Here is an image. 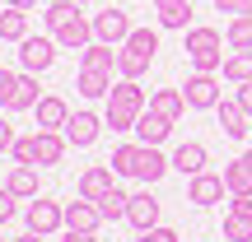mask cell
<instances>
[{
  "label": "cell",
  "mask_w": 252,
  "mask_h": 242,
  "mask_svg": "<svg viewBox=\"0 0 252 242\" xmlns=\"http://www.w3.org/2000/svg\"><path fill=\"white\" fill-rule=\"evenodd\" d=\"M145 108H150V98H145L140 80H117L112 93H108V112H103V121H108L112 135H126V131H135V121H140Z\"/></svg>",
  "instance_id": "obj_1"
},
{
  "label": "cell",
  "mask_w": 252,
  "mask_h": 242,
  "mask_svg": "<svg viewBox=\"0 0 252 242\" xmlns=\"http://www.w3.org/2000/svg\"><path fill=\"white\" fill-rule=\"evenodd\" d=\"M154 52H159V33L154 28H131V37L117 47V75L122 80H140L154 65Z\"/></svg>",
  "instance_id": "obj_2"
},
{
  "label": "cell",
  "mask_w": 252,
  "mask_h": 242,
  "mask_svg": "<svg viewBox=\"0 0 252 242\" xmlns=\"http://www.w3.org/2000/svg\"><path fill=\"white\" fill-rule=\"evenodd\" d=\"M187 61L191 70H224V37H220V28H187Z\"/></svg>",
  "instance_id": "obj_3"
},
{
  "label": "cell",
  "mask_w": 252,
  "mask_h": 242,
  "mask_svg": "<svg viewBox=\"0 0 252 242\" xmlns=\"http://www.w3.org/2000/svg\"><path fill=\"white\" fill-rule=\"evenodd\" d=\"M182 98H187V108L191 112H210V108H220V80L215 75H206V70H191L187 75V84H182Z\"/></svg>",
  "instance_id": "obj_4"
},
{
  "label": "cell",
  "mask_w": 252,
  "mask_h": 242,
  "mask_svg": "<svg viewBox=\"0 0 252 242\" xmlns=\"http://www.w3.org/2000/svg\"><path fill=\"white\" fill-rule=\"evenodd\" d=\"M56 52H61L56 37H24V42H19V65H24L28 75H42V70H52Z\"/></svg>",
  "instance_id": "obj_5"
},
{
  "label": "cell",
  "mask_w": 252,
  "mask_h": 242,
  "mask_svg": "<svg viewBox=\"0 0 252 242\" xmlns=\"http://www.w3.org/2000/svg\"><path fill=\"white\" fill-rule=\"evenodd\" d=\"M28 228L42 238H52L56 228H65V205L61 200H47V196H33L28 200Z\"/></svg>",
  "instance_id": "obj_6"
},
{
  "label": "cell",
  "mask_w": 252,
  "mask_h": 242,
  "mask_svg": "<svg viewBox=\"0 0 252 242\" xmlns=\"http://www.w3.org/2000/svg\"><path fill=\"white\" fill-rule=\"evenodd\" d=\"M224 172H196V177L187 182V200L196 210H210V205H220V200H224Z\"/></svg>",
  "instance_id": "obj_7"
},
{
  "label": "cell",
  "mask_w": 252,
  "mask_h": 242,
  "mask_svg": "<svg viewBox=\"0 0 252 242\" xmlns=\"http://www.w3.org/2000/svg\"><path fill=\"white\" fill-rule=\"evenodd\" d=\"M94 37L108 47H122L126 37H131V14L126 9H103V14H94Z\"/></svg>",
  "instance_id": "obj_8"
},
{
  "label": "cell",
  "mask_w": 252,
  "mask_h": 242,
  "mask_svg": "<svg viewBox=\"0 0 252 242\" xmlns=\"http://www.w3.org/2000/svg\"><path fill=\"white\" fill-rule=\"evenodd\" d=\"M65 131H33V163L37 168H52V163L65 159Z\"/></svg>",
  "instance_id": "obj_9"
},
{
  "label": "cell",
  "mask_w": 252,
  "mask_h": 242,
  "mask_svg": "<svg viewBox=\"0 0 252 242\" xmlns=\"http://www.w3.org/2000/svg\"><path fill=\"white\" fill-rule=\"evenodd\" d=\"M215 117H220V131H224L229 140H243V135H252V117L243 112V103H238V98H220Z\"/></svg>",
  "instance_id": "obj_10"
},
{
  "label": "cell",
  "mask_w": 252,
  "mask_h": 242,
  "mask_svg": "<svg viewBox=\"0 0 252 242\" xmlns=\"http://www.w3.org/2000/svg\"><path fill=\"white\" fill-rule=\"evenodd\" d=\"M103 117H94V112H70V121H65V140L75 144V149H89L94 140H98V131H103Z\"/></svg>",
  "instance_id": "obj_11"
},
{
  "label": "cell",
  "mask_w": 252,
  "mask_h": 242,
  "mask_svg": "<svg viewBox=\"0 0 252 242\" xmlns=\"http://www.w3.org/2000/svg\"><path fill=\"white\" fill-rule=\"evenodd\" d=\"M173 168V154H159V144H140V163H135V177L145 182V187H154V182H163V172Z\"/></svg>",
  "instance_id": "obj_12"
},
{
  "label": "cell",
  "mask_w": 252,
  "mask_h": 242,
  "mask_svg": "<svg viewBox=\"0 0 252 242\" xmlns=\"http://www.w3.org/2000/svg\"><path fill=\"white\" fill-rule=\"evenodd\" d=\"M112 187H117L112 163H94V168H84V177H80V196H84V200H103Z\"/></svg>",
  "instance_id": "obj_13"
},
{
  "label": "cell",
  "mask_w": 252,
  "mask_h": 242,
  "mask_svg": "<svg viewBox=\"0 0 252 242\" xmlns=\"http://www.w3.org/2000/svg\"><path fill=\"white\" fill-rule=\"evenodd\" d=\"M37 117V131H65V121H70V108H65V98H56V93H42L33 108Z\"/></svg>",
  "instance_id": "obj_14"
},
{
  "label": "cell",
  "mask_w": 252,
  "mask_h": 242,
  "mask_svg": "<svg viewBox=\"0 0 252 242\" xmlns=\"http://www.w3.org/2000/svg\"><path fill=\"white\" fill-rule=\"evenodd\" d=\"M126 224H131L135 233L154 228V224H159V200H154L150 191H135V196H131V205H126Z\"/></svg>",
  "instance_id": "obj_15"
},
{
  "label": "cell",
  "mask_w": 252,
  "mask_h": 242,
  "mask_svg": "<svg viewBox=\"0 0 252 242\" xmlns=\"http://www.w3.org/2000/svg\"><path fill=\"white\" fill-rule=\"evenodd\" d=\"M98 224H103V210H98V200H70L65 205V228H80V233H98Z\"/></svg>",
  "instance_id": "obj_16"
},
{
  "label": "cell",
  "mask_w": 252,
  "mask_h": 242,
  "mask_svg": "<svg viewBox=\"0 0 252 242\" xmlns=\"http://www.w3.org/2000/svg\"><path fill=\"white\" fill-rule=\"evenodd\" d=\"M206 163H210V154H206V144H201V140H187V144H178V149H173V168H178L182 177L206 172Z\"/></svg>",
  "instance_id": "obj_17"
},
{
  "label": "cell",
  "mask_w": 252,
  "mask_h": 242,
  "mask_svg": "<svg viewBox=\"0 0 252 242\" xmlns=\"http://www.w3.org/2000/svg\"><path fill=\"white\" fill-rule=\"evenodd\" d=\"M56 42H61V47H70V52H84V47H89L94 42V19H84V14H75L70 19V24H61V28H56Z\"/></svg>",
  "instance_id": "obj_18"
},
{
  "label": "cell",
  "mask_w": 252,
  "mask_h": 242,
  "mask_svg": "<svg viewBox=\"0 0 252 242\" xmlns=\"http://www.w3.org/2000/svg\"><path fill=\"white\" fill-rule=\"evenodd\" d=\"M173 126H178V121H168V117H159L154 108H145L140 121H135V140H140V144H163Z\"/></svg>",
  "instance_id": "obj_19"
},
{
  "label": "cell",
  "mask_w": 252,
  "mask_h": 242,
  "mask_svg": "<svg viewBox=\"0 0 252 242\" xmlns=\"http://www.w3.org/2000/svg\"><path fill=\"white\" fill-rule=\"evenodd\" d=\"M154 14H159L163 28H182V33H187V24H191V0H154Z\"/></svg>",
  "instance_id": "obj_20"
},
{
  "label": "cell",
  "mask_w": 252,
  "mask_h": 242,
  "mask_svg": "<svg viewBox=\"0 0 252 242\" xmlns=\"http://www.w3.org/2000/svg\"><path fill=\"white\" fill-rule=\"evenodd\" d=\"M28 37V9L5 5L0 9V42H24Z\"/></svg>",
  "instance_id": "obj_21"
},
{
  "label": "cell",
  "mask_w": 252,
  "mask_h": 242,
  "mask_svg": "<svg viewBox=\"0 0 252 242\" xmlns=\"http://www.w3.org/2000/svg\"><path fill=\"white\" fill-rule=\"evenodd\" d=\"M75 89H80L84 98H108V93H112V70H89V65H80Z\"/></svg>",
  "instance_id": "obj_22"
},
{
  "label": "cell",
  "mask_w": 252,
  "mask_h": 242,
  "mask_svg": "<svg viewBox=\"0 0 252 242\" xmlns=\"http://www.w3.org/2000/svg\"><path fill=\"white\" fill-rule=\"evenodd\" d=\"M150 108L159 112V117H168V121H182L187 98H182V89H154V93H150Z\"/></svg>",
  "instance_id": "obj_23"
},
{
  "label": "cell",
  "mask_w": 252,
  "mask_h": 242,
  "mask_svg": "<svg viewBox=\"0 0 252 242\" xmlns=\"http://www.w3.org/2000/svg\"><path fill=\"white\" fill-rule=\"evenodd\" d=\"M5 187L14 191L19 200H33L37 196V168H33V163H14V172L5 177Z\"/></svg>",
  "instance_id": "obj_24"
},
{
  "label": "cell",
  "mask_w": 252,
  "mask_h": 242,
  "mask_svg": "<svg viewBox=\"0 0 252 242\" xmlns=\"http://www.w3.org/2000/svg\"><path fill=\"white\" fill-rule=\"evenodd\" d=\"M37 98H42V93H37V75H19V84H14V98H9V108L5 112H33L37 108Z\"/></svg>",
  "instance_id": "obj_25"
},
{
  "label": "cell",
  "mask_w": 252,
  "mask_h": 242,
  "mask_svg": "<svg viewBox=\"0 0 252 242\" xmlns=\"http://www.w3.org/2000/svg\"><path fill=\"white\" fill-rule=\"evenodd\" d=\"M80 65H89V70H117V47H108V42L94 37V42L80 52Z\"/></svg>",
  "instance_id": "obj_26"
},
{
  "label": "cell",
  "mask_w": 252,
  "mask_h": 242,
  "mask_svg": "<svg viewBox=\"0 0 252 242\" xmlns=\"http://www.w3.org/2000/svg\"><path fill=\"white\" fill-rule=\"evenodd\" d=\"M224 187L234 191V196H248V191H252V163L243 159V154L224 168Z\"/></svg>",
  "instance_id": "obj_27"
},
{
  "label": "cell",
  "mask_w": 252,
  "mask_h": 242,
  "mask_svg": "<svg viewBox=\"0 0 252 242\" xmlns=\"http://www.w3.org/2000/svg\"><path fill=\"white\" fill-rule=\"evenodd\" d=\"M224 42H229V52H252V14H234L229 19Z\"/></svg>",
  "instance_id": "obj_28"
},
{
  "label": "cell",
  "mask_w": 252,
  "mask_h": 242,
  "mask_svg": "<svg viewBox=\"0 0 252 242\" xmlns=\"http://www.w3.org/2000/svg\"><path fill=\"white\" fill-rule=\"evenodd\" d=\"M224 80L229 84H248L252 80V52H229L224 56Z\"/></svg>",
  "instance_id": "obj_29"
},
{
  "label": "cell",
  "mask_w": 252,
  "mask_h": 242,
  "mask_svg": "<svg viewBox=\"0 0 252 242\" xmlns=\"http://www.w3.org/2000/svg\"><path fill=\"white\" fill-rule=\"evenodd\" d=\"M135 163H140V140L112 149V172H117V177H135Z\"/></svg>",
  "instance_id": "obj_30"
},
{
  "label": "cell",
  "mask_w": 252,
  "mask_h": 242,
  "mask_svg": "<svg viewBox=\"0 0 252 242\" xmlns=\"http://www.w3.org/2000/svg\"><path fill=\"white\" fill-rule=\"evenodd\" d=\"M80 9H84V5H75V0H52V5L42 9V19H47V28L56 33V28H61V24H70Z\"/></svg>",
  "instance_id": "obj_31"
},
{
  "label": "cell",
  "mask_w": 252,
  "mask_h": 242,
  "mask_svg": "<svg viewBox=\"0 0 252 242\" xmlns=\"http://www.w3.org/2000/svg\"><path fill=\"white\" fill-rule=\"evenodd\" d=\"M224 238L229 242H252V215L229 210V215H224Z\"/></svg>",
  "instance_id": "obj_32"
},
{
  "label": "cell",
  "mask_w": 252,
  "mask_h": 242,
  "mask_svg": "<svg viewBox=\"0 0 252 242\" xmlns=\"http://www.w3.org/2000/svg\"><path fill=\"white\" fill-rule=\"evenodd\" d=\"M126 205H131V196H126L122 187H112L108 196L98 200V210H103V219H126Z\"/></svg>",
  "instance_id": "obj_33"
},
{
  "label": "cell",
  "mask_w": 252,
  "mask_h": 242,
  "mask_svg": "<svg viewBox=\"0 0 252 242\" xmlns=\"http://www.w3.org/2000/svg\"><path fill=\"white\" fill-rule=\"evenodd\" d=\"M131 242H182V238H178V228L154 224V228H145V233H140V238H131Z\"/></svg>",
  "instance_id": "obj_34"
},
{
  "label": "cell",
  "mask_w": 252,
  "mask_h": 242,
  "mask_svg": "<svg viewBox=\"0 0 252 242\" xmlns=\"http://www.w3.org/2000/svg\"><path fill=\"white\" fill-rule=\"evenodd\" d=\"M14 84H19V75L0 65V108H9V98H14Z\"/></svg>",
  "instance_id": "obj_35"
},
{
  "label": "cell",
  "mask_w": 252,
  "mask_h": 242,
  "mask_svg": "<svg viewBox=\"0 0 252 242\" xmlns=\"http://www.w3.org/2000/svg\"><path fill=\"white\" fill-rule=\"evenodd\" d=\"M14 191H9V187H0V224H9V219H14Z\"/></svg>",
  "instance_id": "obj_36"
},
{
  "label": "cell",
  "mask_w": 252,
  "mask_h": 242,
  "mask_svg": "<svg viewBox=\"0 0 252 242\" xmlns=\"http://www.w3.org/2000/svg\"><path fill=\"white\" fill-rule=\"evenodd\" d=\"M14 140H19V135H14V126H9V117H0V154L14 149Z\"/></svg>",
  "instance_id": "obj_37"
},
{
  "label": "cell",
  "mask_w": 252,
  "mask_h": 242,
  "mask_svg": "<svg viewBox=\"0 0 252 242\" xmlns=\"http://www.w3.org/2000/svg\"><path fill=\"white\" fill-rule=\"evenodd\" d=\"M215 9H220V14H229V19H234V14H243V0H215Z\"/></svg>",
  "instance_id": "obj_38"
},
{
  "label": "cell",
  "mask_w": 252,
  "mask_h": 242,
  "mask_svg": "<svg viewBox=\"0 0 252 242\" xmlns=\"http://www.w3.org/2000/svg\"><path fill=\"white\" fill-rule=\"evenodd\" d=\"M238 103H243V112L252 117V80H248V84H238Z\"/></svg>",
  "instance_id": "obj_39"
},
{
  "label": "cell",
  "mask_w": 252,
  "mask_h": 242,
  "mask_svg": "<svg viewBox=\"0 0 252 242\" xmlns=\"http://www.w3.org/2000/svg\"><path fill=\"white\" fill-rule=\"evenodd\" d=\"M61 242H98V238H94V233H80V228H65Z\"/></svg>",
  "instance_id": "obj_40"
},
{
  "label": "cell",
  "mask_w": 252,
  "mask_h": 242,
  "mask_svg": "<svg viewBox=\"0 0 252 242\" xmlns=\"http://www.w3.org/2000/svg\"><path fill=\"white\" fill-rule=\"evenodd\" d=\"M234 210H238V215H252V191H248V196H234Z\"/></svg>",
  "instance_id": "obj_41"
},
{
  "label": "cell",
  "mask_w": 252,
  "mask_h": 242,
  "mask_svg": "<svg viewBox=\"0 0 252 242\" xmlns=\"http://www.w3.org/2000/svg\"><path fill=\"white\" fill-rule=\"evenodd\" d=\"M14 242H42V233H33V228H28L24 238H14Z\"/></svg>",
  "instance_id": "obj_42"
},
{
  "label": "cell",
  "mask_w": 252,
  "mask_h": 242,
  "mask_svg": "<svg viewBox=\"0 0 252 242\" xmlns=\"http://www.w3.org/2000/svg\"><path fill=\"white\" fill-rule=\"evenodd\" d=\"M5 5H19V9H33L37 0H5Z\"/></svg>",
  "instance_id": "obj_43"
},
{
  "label": "cell",
  "mask_w": 252,
  "mask_h": 242,
  "mask_svg": "<svg viewBox=\"0 0 252 242\" xmlns=\"http://www.w3.org/2000/svg\"><path fill=\"white\" fill-rule=\"evenodd\" d=\"M243 14H252V0H243Z\"/></svg>",
  "instance_id": "obj_44"
},
{
  "label": "cell",
  "mask_w": 252,
  "mask_h": 242,
  "mask_svg": "<svg viewBox=\"0 0 252 242\" xmlns=\"http://www.w3.org/2000/svg\"><path fill=\"white\" fill-rule=\"evenodd\" d=\"M243 159H248V163H252V149H248V154H243Z\"/></svg>",
  "instance_id": "obj_45"
},
{
  "label": "cell",
  "mask_w": 252,
  "mask_h": 242,
  "mask_svg": "<svg viewBox=\"0 0 252 242\" xmlns=\"http://www.w3.org/2000/svg\"><path fill=\"white\" fill-rule=\"evenodd\" d=\"M75 5H89V0H75Z\"/></svg>",
  "instance_id": "obj_46"
},
{
  "label": "cell",
  "mask_w": 252,
  "mask_h": 242,
  "mask_svg": "<svg viewBox=\"0 0 252 242\" xmlns=\"http://www.w3.org/2000/svg\"><path fill=\"white\" fill-rule=\"evenodd\" d=\"M224 242H229V238H224Z\"/></svg>",
  "instance_id": "obj_47"
}]
</instances>
